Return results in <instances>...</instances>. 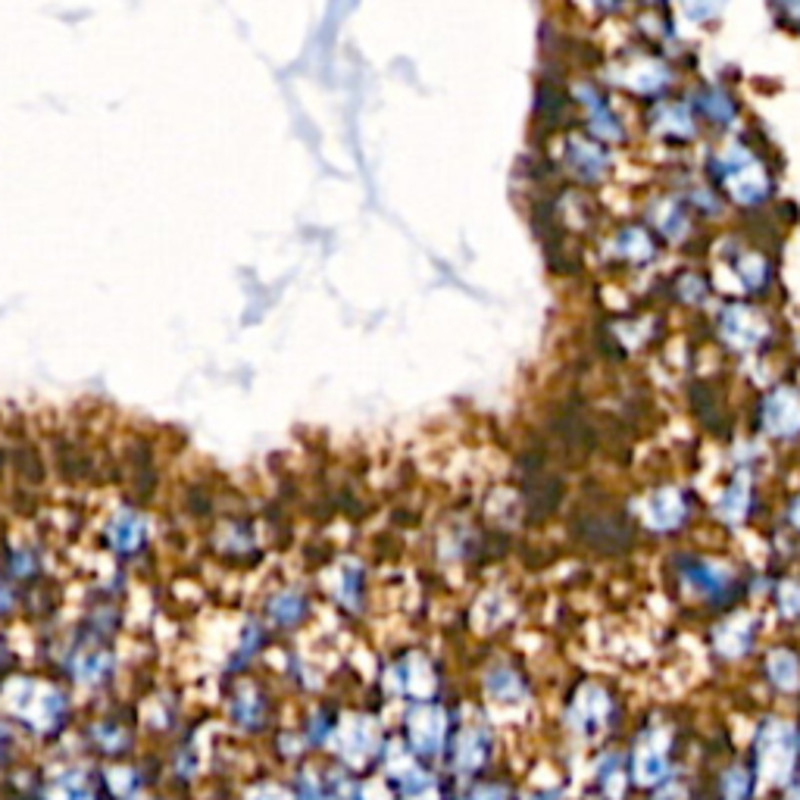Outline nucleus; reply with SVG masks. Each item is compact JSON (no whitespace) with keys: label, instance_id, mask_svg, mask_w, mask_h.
<instances>
[{"label":"nucleus","instance_id":"obj_1","mask_svg":"<svg viewBox=\"0 0 800 800\" xmlns=\"http://www.w3.org/2000/svg\"><path fill=\"white\" fill-rule=\"evenodd\" d=\"M716 166H719V173H722L726 192H729L738 204H757L766 194V188H769L766 173L757 166V160L750 157L745 147H738V144H729V147L719 154Z\"/></svg>","mask_w":800,"mask_h":800},{"label":"nucleus","instance_id":"obj_2","mask_svg":"<svg viewBox=\"0 0 800 800\" xmlns=\"http://www.w3.org/2000/svg\"><path fill=\"white\" fill-rule=\"evenodd\" d=\"M794 750H798V735L788 722H769L757 741V766L766 782L782 784L791 769H794Z\"/></svg>","mask_w":800,"mask_h":800},{"label":"nucleus","instance_id":"obj_3","mask_svg":"<svg viewBox=\"0 0 800 800\" xmlns=\"http://www.w3.org/2000/svg\"><path fill=\"white\" fill-rule=\"evenodd\" d=\"M763 425L779 438H791L800 432V394L794 388L772 391L763 403Z\"/></svg>","mask_w":800,"mask_h":800},{"label":"nucleus","instance_id":"obj_4","mask_svg":"<svg viewBox=\"0 0 800 800\" xmlns=\"http://www.w3.org/2000/svg\"><path fill=\"white\" fill-rule=\"evenodd\" d=\"M763 335H766V322L760 319L757 310L735 304V307H729V310L722 314V338L729 341L731 348L738 350L757 348V345L763 341Z\"/></svg>","mask_w":800,"mask_h":800},{"label":"nucleus","instance_id":"obj_5","mask_svg":"<svg viewBox=\"0 0 800 800\" xmlns=\"http://www.w3.org/2000/svg\"><path fill=\"white\" fill-rule=\"evenodd\" d=\"M609 716V697L601 691V688H594L588 685L578 700L573 704V726L578 731H585V735H592L597 731L604 722H607Z\"/></svg>","mask_w":800,"mask_h":800},{"label":"nucleus","instance_id":"obj_6","mask_svg":"<svg viewBox=\"0 0 800 800\" xmlns=\"http://www.w3.org/2000/svg\"><path fill=\"white\" fill-rule=\"evenodd\" d=\"M681 520H685V501L676 488H663L647 498V522L654 529L666 532V529H676Z\"/></svg>","mask_w":800,"mask_h":800},{"label":"nucleus","instance_id":"obj_7","mask_svg":"<svg viewBox=\"0 0 800 800\" xmlns=\"http://www.w3.org/2000/svg\"><path fill=\"white\" fill-rule=\"evenodd\" d=\"M681 578L688 585H695L697 592L707 594V597H719L731 585V573L722 570V566H714V563H681Z\"/></svg>","mask_w":800,"mask_h":800},{"label":"nucleus","instance_id":"obj_8","mask_svg":"<svg viewBox=\"0 0 800 800\" xmlns=\"http://www.w3.org/2000/svg\"><path fill=\"white\" fill-rule=\"evenodd\" d=\"M635 776L642 784L657 782L666 776V741H660V735H647L642 741V748L635 753Z\"/></svg>","mask_w":800,"mask_h":800},{"label":"nucleus","instance_id":"obj_9","mask_svg":"<svg viewBox=\"0 0 800 800\" xmlns=\"http://www.w3.org/2000/svg\"><path fill=\"white\" fill-rule=\"evenodd\" d=\"M753 638V619L750 616H735L729 623H722L716 632V647L722 657H741L750 647Z\"/></svg>","mask_w":800,"mask_h":800},{"label":"nucleus","instance_id":"obj_10","mask_svg":"<svg viewBox=\"0 0 800 800\" xmlns=\"http://www.w3.org/2000/svg\"><path fill=\"white\" fill-rule=\"evenodd\" d=\"M616 82H623V85L635 88V91H657L660 85H666V66L657 63V60H635V63H628L623 75H616Z\"/></svg>","mask_w":800,"mask_h":800},{"label":"nucleus","instance_id":"obj_11","mask_svg":"<svg viewBox=\"0 0 800 800\" xmlns=\"http://www.w3.org/2000/svg\"><path fill=\"white\" fill-rule=\"evenodd\" d=\"M654 125H657L660 132H666V135H679V139L695 132L688 104H660L654 110Z\"/></svg>","mask_w":800,"mask_h":800},{"label":"nucleus","instance_id":"obj_12","mask_svg":"<svg viewBox=\"0 0 800 800\" xmlns=\"http://www.w3.org/2000/svg\"><path fill=\"white\" fill-rule=\"evenodd\" d=\"M570 160H573V170L582 178H601L604 170H607V154L594 144H585V141H573V151H570Z\"/></svg>","mask_w":800,"mask_h":800},{"label":"nucleus","instance_id":"obj_13","mask_svg":"<svg viewBox=\"0 0 800 800\" xmlns=\"http://www.w3.org/2000/svg\"><path fill=\"white\" fill-rule=\"evenodd\" d=\"M582 94H585V104H588V120H592V132L594 135H601V139H619L623 135V129H619V122L616 116L609 113V106L594 94L592 88H578Z\"/></svg>","mask_w":800,"mask_h":800},{"label":"nucleus","instance_id":"obj_14","mask_svg":"<svg viewBox=\"0 0 800 800\" xmlns=\"http://www.w3.org/2000/svg\"><path fill=\"white\" fill-rule=\"evenodd\" d=\"M769 679L776 688H782V691H794L800 685V663L794 654H788V650H776L772 657H769Z\"/></svg>","mask_w":800,"mask_h":800},{"label":"nucleus","instance_id":"obj_15","mask_svg":"<svg viewBox=\"0 0 800 800\" xmlns=\"http://www.w3.org/2000/svg\"><path fill=\"white\" fill-rule=\"evenodd\" d=\"M616 247H619V254L628 257V260H647V257L654 254V244H650L644 228H626V232L619 235Z\"/></svg>","mask_w":800,"mask_h":800},{"label":"nucleus","instance_id":"obj_16","mask_svg":"<svg viewBox=\"0 0 800 800\" xmlns=\"http://www.w3.org/2000/svg\"><path fill=\"white\" fill-rule=\"evenodd\" d=\"M748 485H745V479H738V482L726 491V498H722V504H719V513H722V520L741 522L745 513H748Z\"/></svg>","mask_w":800,"mask_h":800},{"label":"nucleus","instance_id":"obj_17","mask_svg":"<svg viewBox=\"0 0 800 800\" xmlns=\"http://www.w3.org/2000/svg\"><path fill=\"white\" fill-rule=\"evenodd\" d=\"M482 760H485V738L482 735H475V731H470L463 741H460V753H457V766L460 769H479L482 766Z\"/></svg>","mask_w":800,"mask_h":800},{"label":"nucleus","instance_id":"obj_18","mask_svg":"<svg viewBox=\"0 0 800 800\" xmlns=\"http://www.w3.org/2000/svg\"><path fill=\"white\" fill-rule=\"evenodd\" d=\"M654 216H657V226H660L669 238H681L685 228H688V219H685V213H681V207L676 201H666Z\"/></svg>","mask_w":800,"mask_h":800},{"label":"nucleus","instance_id":"obj_19","mask_svg":"<svg viewBox=\"0 0 800 800\" xmlns=\"http://www.w3.org/2000/svg\"><path fill=\"white\" fill-rule=\"evenodd\" d=\"M700 106H704V113L714 116L716 122L731 120V113H735V110H731V101L722 94V91H704V94H700Z\"/></svg>","mask_w":800,"mask_h":800},{"label":"nucleus","instance_id":"obj_20","mask_svg":"<svg viewBox=\"0 0 800 800\" xmlns=\"http://www.w3.org/2000/svg\"><path fill=\"white\" fill-rule=\"evenodd\" d=\"M738 273H741V279H745L748 288H760L766 281V263L757 254H748L745 260L738 263Z\"/></svg>","mask_w":800,"mask_h":800},{"label":"nucleus","instance_id":"obj_21","mask_svg":"<svg viewBox=\"0 0 800 800\" xmlns=\"http://www.w3.org/2000/svg\"><path fill=\"white\" fill-rule=\"evenodd\" d=\"M779 607H782L784 616H798L800 613V585L794 582H784L779 588Z\"/></svg>","mask_w":800,"mask_h":800},{"label":"nucleus","instance_id":"obj_22","mask_svg":"<svg viewBox=\"0 0 800 800\" xmlns=\"http://www.w3.org/2000/svg\"><path fill=\"white\" fill-rule=\"evenodd\" d=\"M726 784V798L729 800H741L748 794V776L741 769H729V776L722 779Z\"/></svg>","mask_w":800,"mask_h":800},{"label":"nucleus","instance_id":"obj_23","mask_svg":"<svg viewBox=\"0 0 800 800\" xmlns=\"http://www.w3.org/2000/svg\"><path fill=\"white\" fill-rule=\"evenodd\" d=\"M460 800H506V794L501 784H479V788L466 791Z\"/></svg>","mask_w":800,"mask_h":800},{"label":"nucleus","instance_id":"obj_24","mask_svg":"<svg viewBox=\"0 0 800 800\" xmlns=\"http://www.w3.org/2000/svg\"><path fill=\"white\" fill-rule=\"evenodd\" d=\"M681 295L688 297V300H697V297L704 295V285H697L695 279H685V285H681Z\"/></svg>","mask_w":800,"mask_h":800},{"label":"nucleus","instance_id":"obj_25","mask_svg":"<svg viewBox=\"0 0 800 800\" xmlns=\"http://www.w3.org/2000/svg\"><path fill=\"white\" fill-rule=\"evenodd\" d=\"M263 800H288V794H281L276 788H266V791H263Z\"/></svg>","mask_w":800,"mask_h":800},{"label":"nucleus","instance_id":"obj_26","mask_svg":"<svg viewBox=\"0 0 800 800\" xmlns=\"http://www.w3.org/2000/svg\"><path fill=\"white\" fill-rule=\"evenodd\" d=\"M791 520H794V525L800 529V498H798V504H794V510H791Z\"/></svg>","mask_w":800,"mask_h":800},{"label":"nucleus","instance_id":"obj_27","mask_svg":"<svg viewBox=\"0 0 800 800\" xmlns=\"http://www.w3.org/2000/svg\"><path fill=\"white\" fill-rule=\"evenodd\" d=\"M798 17H800V7H798Z\"/></svg>","mask_w":800,"mask_h":800}]
</instances>
